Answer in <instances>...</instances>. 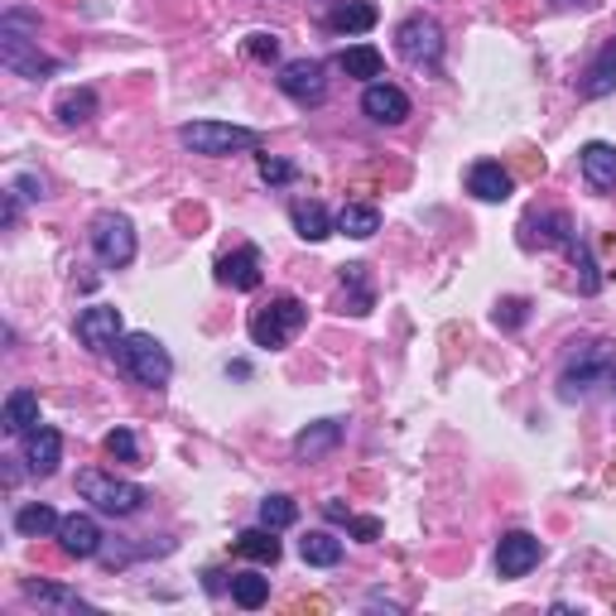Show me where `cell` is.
Masks as SVG:
<instances>
[{
	"label": "cell",
	"mask_w": 616,
	"mask_h": 616,
	"mask_svg": "<svg viewBox=\"0 0 616 616\" xmlns=\"http://www.w3.org/2000/svg\"><path fill=\"white\" fill-rule=\"evenodd\" d=\"M616 381V347L607 337H593V342L573 347L569 361H563L559 371V395L563 400H588L593 391Z\"/></svg>",
	"instance_id": "cell-1"
},
{
	"label": "cell",
	"mask_w": 616,
	"mask_h": 616,
	"mask_svg": "<svg viewBox=\"0 0 616 616\" xmlns=\"http://www.w3.org/2000/svg\"><path fill=\"white\" fill-rule=\"evenodd\" d=\"M116 367L126 371L136 385H144V391H160V385H168V376H174V361H168L164 342L154 333H126L116 342Z\"/></svg>",
	"instance_id": "cell-2"
},
{
	"label": "cell",
	"mask_w": 616,
	"mask_h": 616,
	"mask_svg": "<svg viewBox=\"0 0 616 616\" xmlns=\"http://www.w3.org/2000/svg\"><path fill=\"white\" fill-rule=\"evenodd\" d=\"M178 144L193 154H208V160H226V154L260 150V130L232 126V120H188L178 126Z\"/></svg>",
	"instance_id": "cell-3"
},
{
	"label": "cell",
	"mask_w": 616,
	"mask_h": 616,
	"mask_svg": "<svg viewBox=\"0 0 616 616\" xmlns=\"http://www.w3.org/2000/svg\"><path fill=\"white\" fill-rule=\"evenodd\" d=\"M304 323H309V309L299 304L294 294H280V299H270L265 309L251 313V342L265 347V352H280V347L294 342Z\"/></svg>",
	"instance_id": "cell-4"
},
{
	"label": "cell",
	"mask_w": 616,
	"mask_h": 616,
	"mask_svg": "<svg viewBox=\"0 0 616 616\" xmlns=\"http://www.w3.org/2000/svg\"><path fill=\"white\" fill-rule=\"evenodd\" d=\"M78 491H82V501H92L102 515H136V511H144V501H150L144 487H136V481H126V477H112V473H78Z\"/></svg>",
	"instance_id": "cell-5"
},
{
	"label": "cell",
	"mask_w": 616,
	"mask_h": 616,
	"mask_svg": "<svg viewBox=\"0 0 616 616\" xmlns=\"http://www.w3.org/2000/svg\"><path fill=\"white\" fill-rule=\"evenodd\" d=\"M92 251L106 270H126L136 260V226L126 212H102L92 222Z\"/></svg>",
	"instance_id": "cell-6"
},
{
	"label": "cell",
	"mask_w": 616,
	"mask_h": 616,
	"mask_svg": "<svg viewBox=\"0 0 616 616\" xmlns=\"http://www.w3.org/2000/svg\"><path fill=\"white\" fill-rule=\"evenodd\" d=\"M395 48H400L405 63H415V68H439V63H443V30H439V20L409 15L400 30H395Z\"/></svg>",
	"instance_id": "cell-7"
},
{
	"label": "cell",
	"mask_w": 616,
	"mask_h": 616,
	"mask_svg": "<svg viewBox=\"0 0 616 616\" xmlns=\"http://www.w3.org/2000/svg\"><path fill=\"white\" fill-rule=\"evenodd\" d=\"M280 92L289 96V102L299 106H323L328 102V68L318 63V58H294V63L280 68Z\"/></svg>",
	"instance_id": "cell-8"
},
{
	"label": "cell",
	"mask_w": 616,
	"mask_h": 616,
	"mask_svg": "<svg viewBox=\"0 0 616 616\" xmlns=\"http://www.w3.org/2000/svg\"><path fill=\"white\" fill-rule=\"evenodd\" d=\"M0 63L10 72H20V78H48V72H58V58H44L39 44L24 39L15 24H0Z\"/></svg>",
	"instance_id": "cell-9"
},
{
	"label": "cell",
	"mask_w": 616,
	"mask_h": 616,
	"mask_svg": "<svg viewBox=\"0 0 616 616\" xmlns=\"http://www.w3.org/2000/svg\"><path fill=\"white\" fill-rule=\"evenodd\" d=\"M126 337V323H120V309L112 304H92L78 313V342L92 347V352H112V347Z\"/></svg>",
	"instance_id": "cell-10"
},
{
	"label": "cell",
	"mask_w": 616,
	"mask_h": 616,
	"mask_svg": "<svg viewBox=\"0 0 616 616\" xmlns=\"http://www.w3.org/2000/svg\"><path fill=\"white\" fill-rule=\"evenodd\" d=\"M539 559H545V545H539L530 530H511V535H501V545H497V573L501 578H525Z\"/></svg>",
	"instance_id": "cell-11"
},
{
	"label": "cell",
	"mask_w": 616,
	"mask_h": 616,
	"mask_svg": "<svg viewBox=\"0 0 616 616\" xmlns=\"http://www.w3.org/2000/svg\"><path fill=\"white\" fill-rule=\"evenodd\" d=\"M260 280H265V265H260V251L256 246H236V251H226V256L217 260V284L236 289V294L260 289Z\"/></svg>",
	"instance_id": "cell-12"
},
{
	"label": "cell",
	"mask_w": 616,
	"mask_h": 616,
	"mask_svg": "<svg viewBox=\"0 0 616 616\" xmlns=\"http://www.w3.org/2000/svg\"><path fill=\"white\" fill-rule=\"evenodd\" d=\"M361 112L376 120V126H405L409 120V96L395 88V82H367V92H361Z\"/></svg>",
	"instance_id": "cell-13"
},
{
	"label": "cell",
	"mask_w": 616,
	"mask_h": 616,
	"mask_svg": "<svg viewBox=\"0 0 616 616\" xmlns=\"http://www.w3.org/2000/svg\"><path fill=\"white\" fill-rule=\"evenodd\" d=\"M58 463H63V433L48 429V425H34L24 433V467L34 477H54Z\"/></svg>",
	"instance_id": "cell-14"
},
{
	"label": "cell",
	"mask_w": 616,
	"mask_h": 616,
	"mask_svg": "<svg viewBox=\"0 0 616 616\" xmlns=\"http://www.w3.org/2000/svg\"><path fill=\"white\" fill-rule=\"evenodd\" d=\"M58 549H63L68 559H92V554L102 549V525H96L92 515H63V525H58Z\"/></svg>",
	"instance_id": "cell-15"
},
{
	"label": "cell",
	"mask_w": 616,
	"mask_h": 616,
	"mask_svg": "<svg viewBox=\"0 0 616 616\" xmlns=\"http://www.w3.org/2000/svg\"><path fill=\"white\" fill-rule=\"evenodd\" d=\"M511 188H515L511 168H501L497 160H477L473 168H467V193L481 198V202H505L511 198Z\"/></svg>",
	"instance_id": "cell-16"
},
{
	"label": "cell",
	"mask_w": 616,
	"mask_h": 616,
	"mask_svg": "<svg viewBox=\"0 0 616 616\" xmlns=\"http://www.w3.org/2000/svg\"><path fill=\"white\" fill-rule=\"evenodd\" d=\"M323 24L333 34H367L376 24V5H367V0H323Z\"/></svg>",
	"instance_id": "cell-17"
},
{
	"label": "cell",
	"mask_w": 616,
	"mask_h": 616,
	"mask_svg": "<svg viewBox=\"0 0 616 616\" xmlns=\"http://www.w3.org/2000/svg\"><path fill=\"white\" fill-rule=\"evenodd\" d=\"M578 164H583L588 188H597V193L616 188V144H607V140H588L583 150H578Z\"/></svg>",
	"instance_id": "cell-18"
},
{
	"label": "cell",
	"mask_w": 616,
	"mask_h": 616,
	"mask_svg": "<svg viewBox=\"0 0 616 616\" xmlns=\"http://www.w3.org/2000/svg\"><path fill=\"white\" fill-rule=\"evenodd\" d=\"M289 222H294V232L304 241H328L337 232V217H328L318 198H299L294 208H289Z\"/></svg>",
	"instance_id": "cell-19"
},
{
	"label": "cell",
	"mask_w": 616,
	"mask_h": 616,
	"mask_svg": "<svg viewBox=\"0 0 616 616\" xmlns=\"http://www.w3.org/2000/svg\"><path fill=\"white\" fill-rule=\"evenodd\" d=\"M0 425H5V433H20V439H24V433L39 425V395L24 391V385H20V391H10L5 409H0Z\"/></svg>",
	"instance_id": "cell-20"
},
{
	"label": "cell",
	"mask_w": 616,
	"mask_h": 616,
	"mask_svg": "<svg viewBox=\"0 0 616 616\" xmlns=\"http://www.w3.org/2000/svg\"><path fill=\"white\" fill-rule=\"evenodd\" d=\"M337 443H342V419H318V425H309V429L294 439V453L304 457V463H313V457L333 453Z\"/></svg>",
	"instance_id": "cell-21"
},
{
	"label": "cell",
	"mask_w": 616,
	"mask_h": 616,
	"mask_svg": "<svg viewBox=\"0 0 616 616\" xmlns=\"http://www.w3.org/2000/svg\"><path fill=\"white\" fill-rule=\"evenodd\" d=\"M337 68H342L347 78H361V82H381V72H385V58H381V48H371V44H352V48H342V54H337Z\"/></svg>",
	"instance_id": "cell-22"
},
{
	"label": "cell",
	"mask_w": 616,
	"mask_h": 616,
	"mask_svg": "<svg viewBox=\"0 0 616 616\" xmlns=\"http://www.w3.org/2000/svg\"><path fill=\"white\" fill-rule=\"evenodd\" d=\"M280 530L260 525V530H241L236 535V554L241 559H256V563H280Z\"/></svg>",
	"instance_id": "cell-23"
},
{
	"label": "cell",
	"mask_w": 616,
	"mask_h": 616,
	"mask_svg": "<svg viewBox=\"0 0 616 616\" xmlns=\"http://www.w3.org/2000/svg\"><path fill=\"white\" fill-rule=\"evenodd\" d=\"M58 511L54 505H44V501H30V505H20L15 511V530L24 539H44V535H58Z\"/></svg>",
	"instance_id": "cell-24"
},
{
	"label": "cell",
	"mask_w": 616,
	"mask_h": 616,
	"mask_svg": "<svg viewBox=\"0 0 616 616\" xmlns=\"http://www.w3.org/2000/svg\"><path fill=\"white\" fill-rule=\"evenodd\" d=\"M337 232L357 236V241H371V236L381 232V212L371 208V202H347V208L337 212Z\"/></svg>",
	"instance_id": "cell-25"
},
{
	"label": "cell",
	"mask_w": 616,
	"mask_h": 616,
	"mask_svg": "<svg viewBox=\"0 0 616 616\" xmlns=\"http://www.w3.org/2000/svg\"><path fill=\"white\" fill-rule=\"evenodd\" d=\"M299 554H304V563H313V569H333V563H342V539H333L328 530H309L299 539Z\"/></svg>",
	"instance_id": "cell-26"
},
{
	"label": "cell",
	"mask_w": 616,
	"mask_h": 616,
	"mask_svg": "<svg viewBox=\"0 0 616 616\" xmlns=\"http://www.w3.org/2000/svg\"><path fill=\"white\" fill-rule=\"evenodd\" d=\"M530 226H539V246H559V251H569L573 241H578V226L569 222V212L530 217Z\"/></svg>",
	"instance_id": "cell-27"
},
{
	"label": "cell",
	"mask_w": 616,
	"mask_h": 616,
	"mask_svg": "<svg viewBox=\"0 0 616 616\" xmlns=\"http://www.w3.org/2000/svg\"><path fill=\"white\" fill-rule=\"evenodd\" d=\"M54 116L63 120V126H88V120L96 116V92L92 88H78V92H63L54 106Z\"/></svg>",
	"instance_id": "cell-28"
},
{
	"label": "cell",
	"mask_w": 616,
	"mask_h": 616,
	"mask_svg": "<svg viewBox=\"0 0 616 616\" xmlns=\"http://www.w3.org/2000/svg\"><path fill=\"white\" fill-rule=\"evenodd\" d=\"M30 602H44V607H63V612H78V607H92L82 593H72V588H58V583H24L20 588Z\"/></svg>",
	"instance_id": "cell-29"
},
{
	"label": "cell",
	"mask_w": 616,
	"mask_h": 616,
	"mask_svg": "<svg viewBox=\"0 0 616 616\" xmlns=\"http://www.w3.org/2000/svg\"><path fill=\"white\" fill-rule=\"evenodd\" d=\"M232 602L236 607H246V612H256L270 602V578H260V573H232Z\"/></svg>",
	"instance_id": "cell-30"
},
{
	"label": "cell",
	"mask_w": 616,
	"mask_h": 616,
	"mask_svg": "<svg viewBox=\"0 0 616 616\" xmlns=\"http://www.w3.org/2000/svg\"><path fill=\"white\" fill-rule=\"evenodd\" d=\"M612 88H616V58H612V48H602L597 63L583 78V96H607Z\"/></svg>",
	"instance_id": "cell-31"
},
{
	"label": "cell",
	"mask_w": 616,
	"mask_h": 616,
	"mask_svg": "<svg viewBox=\"0 0 616 616\" xmlns=\"http://www.w3.org/2000/svg\"><path fill=\"white\" fill-rule=\"evenodd\" d=\"M299 521V505L294 497H265L260 501V525H270V530H289Z\"/></svg>",
	"instance_id": "cell-32"
},
{
	"label": "cell",
	"mask_w": 616,
	"mask_h": 616,
	"mask_svg": "<svg viewBox=\"0 0 616 616\" xmlns=\"http://www.w3.org/2000/svg\"><path fill=\"white\" fill-rule=\"evenodd\" d=\"M342 289H352V309H347V313H371L367 265H342Z\"/></svg>",
	"instance_id": "cell-33"
},
{
	"label": "cell",
	"mask_w": 616,
	"mask_h": 616,
	"mask_svg": "<svg viewBox=\"0 0 616 616\" xmlns=\"http://www.w3.org/2000/svg\"><path fill=\"white\" fill-rule=\"evenodd\" d=\"M246 58H256V63H275L280 58V39L275 34H265V30H256V34H246Z\"/></svg>",
	"instance_id": "cell-34"
},
{
	"label": "cell",
	"mask_w": 616,
	"mask_h": 616,
	"mask_svg": "<svg viewBox=\"0 0 616 616\" xmlns=\"http://www.w3.org/2000/svg\"><path fill=\"white\" fill-rule=\"evenodd\" d=\"M106 453L120 457V463H140V443H136V433H130V429H112V433H106Z\"/></svg>",
	"instance_id": "cell-35"
},
{
	"label": "cell",
	"mask_w": 616,
	"mask_h": 616,
	"mask_svg": "<svg viewBox=\"0 0 616 616\" xmlns=\"http://www.w3.org/2000/svg\"><path fill=\"white\" fill-rule=\"evenodd\" d=\"M299 168L289 164V160H275V154H260V178L265 184H289V178H294Z\"/></svg>",
	"instance_id": "cell-36"
},
{
	"label": "cell",
	"mask_w": 616,
	"mask_h": 616,
	"mask_svg": "<svg viewBox=\"0 0 616 616\" xmlns=\"http://www.w3.org/2000/svg\"><path fill=\"white\" fill-rule=\"evenodd\" d=\"M497 323H505V328H521V323H525V299H505V304L497 309Z\"/></svg>",
	"instance_id": "cell-37"
},
{
	"label": "cell",
	"mask_w": 616,
	"mask_h": 616,
	"mask_svg": "<svg viewBox=\"0 0 616 616\" xmlns=\"http://www.w3.org/2000/svg\"><path fill=\"white\" fill-rule=\"evenodd\" d=\"M347 530H352L357 539H367V545H371V539H381V521H371V515H352Z\"/></svg>",
	"instance_id": "cell-38"
},
{
	"label": "cell",
	"mask_w": 616,
	"mask_h": 616,
	"mask_svg": "<svg viewBox=\"0 0 616 616\" xmlns=\"http://www.w3.org/2000/svg\"><path fill=\"white\" fill-rule=\"evenodd\" d=\"M15 193H20V198H44V178L20 174V178H15Z\"/></svg>",
	"instance_id": "cell-39"
},
{
	"label": "cell",
	"mask_w": 616,
	"mask_h": 616,
	"mask_svg": "<svg viewBox=\"0 0 616 616\" xmlns=\"http://www.w3.org/2000/svg\"><path fill=\"white\" fill-rule=\"evenodd\" d=\"M323 515H328V521H337V525H347V521H352V511H347V505L342 501H323Z\"/></svg>",
	"instance_id": "cell-40"
},
{
	"label": "cell",
	"mask_w": 616,
	"mask_h": 616,
	"mask_svg": "<svg viewBox=\"0 0 616 616\" xmlns=\"http://www.w3.org/2000/svg\"><path fill=\"white\" fill-rule=\"evenodd\" d=\"M15 198H20V193L10 188V193H5V226H15V217H20V202H15Z\"/></svg>",
	"instance_id": "cell-41"
},
{
	"label": "cell",
	"mask_w": 616,
	"mask_h": 616,
	"mask_svg": "<svg viewBox=\"0 0 616 616\" xmlns=\"http://www.w3.org/2000/svg\"><path fill=\"white\" fill-rule=\"evenodd\" d=\"M607 48H612V58H616V39H612V44H607Z\"/></svg>",
	"instance_id": "cell-42"
},
{
	"label": "cell",
	"mask_w": 616,
	"mask_h": 616,
	"mask_svg": "<svg viewBox=\"0 0 616 616\" xmlns=\"http://www.w3.org/2000/svg\"><path fill=\"white\" fill-rule=\"evenodd\" d=\"M612 385H616V381H612Z\"/></svg>",
	"instance_id": "cell-43"
}]
</instances>
